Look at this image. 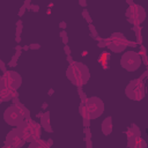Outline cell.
Here are the masks:
<instances>
[{"instance_id": "obj_27", "label": "cell", "mask_w": 148, "mask_h": 148, "mask_svg": "<svg viewBox=\"0 0 148 148\" xmlns=\"http://www.w3.org/2000/svg\"><path fill=\"white\" fill-rule=\"evenodd\" d=\"M80 5H82V6H86V2H84V1H80Z\"/></svg>"}, {"instance_id": "obj_14", "label": "cell", "mask_w": 148, "mask_h": 148, "mask_svg": "<svg viewBox=\"0 0 148 148\" xmlns=\"http://www.w3.org/2000/svg\"><path fill=\"white\" fill-rule=\"evenodd\" d=\"M98 62L101 64V66L105 69L109 68L108 64H109V52H102L98 57Z\"/></svg>"}, {"instance_id": "obj_9", "label": "cell", "mask_w": 148, "mask_h": 148, "mask_svg": "<svg viewBox=\"0 0 148 148\" xmlns=\"http://www.w3.org/2000/svg\"><path fill=\"white\" fill-rule=\"evenodd\" d=\"M141 57L139 52L135 51H126L120 58V66L128 71V72H135L141 66Z\"/></svg>"}, {"instance_id": "obj_2", "label": "cell", "mask_w": 148, "mask_h": 148, "mask_svg": "<svg viewBox=\"0 0 148 148\" xmlns=\"http://www.w3.org/2000/svg\"><path fill=\"white\" fill-rule=\"evenodd\" d=\"M103 112H104V102L97 96L88 97L84 102H81L80 104V114L82 116L86 126L89 124V120H94L98 118Z\"/></svg>"}, {"instance_id": "obj_4", "label": "cell", "mask_w": 148, "mask_h": 148, "mask_svg": "<svg viewBox=\"0 0 148 148\" xmlns=\"http://www.w3.org/2000/svg\"><path fill=\"white\" fill-rule=\"evenodd\" d=\"M67 79L77 88H82L86 83H88L90 79V72L87 65L80 61H72L66 71Z\"/></svg>"}, {"instance_id": "obj_22", "label": "cell", "mask_w": 148, "mask_h": 148, "mask_svg": "<svg viewBox=\"0 0 148 148\" xmlns=\"http://www.w3.org/2000/svg\"><path fill=\"white\" fill-rule=\"evenodd\" d=\"M24 10H25V6H23V7L21 8V10H20V13H18V16H22L23 13H24Z\"/></svg>"}, {"instance_id": "obj_19", "label": "cell", "mask_w": 148, "mask_h": 148, "mask_svg": "<svg viewBox=\"0 0 148 148\" xmlns=\"http://www.w3.org/2000/svg\"><path fill=\"white\" fill-rule=\"evenodd\" d=\"M60 36H61V38H62V43L66 45L67 43H68V38H67V34H66V31H61V34H60Z\"/></svg>"}, {"instance_id": "obj_26", "label": "cell", "mask_w": 148, "mask_h": 148, "mask_svg": "<svg viewBox=\"0 0 148 148\" xmlns=\"http://www.w3.org/2000/svg\"><path fill=\"white\" fill-rule=\"evenodd\" d=\"M60 28L65 29V28H66V23H65V22H61V23H60Z\"/></svg>"}, {"instance_id": "obj_8", "label": "cell", "mask_w": 148, "mask_h": 148, "mask_svg": "<svg viewBox=\"0 0 148 148\" xmlns=\"http://www.w3.org/2000/svg\"><path fill=\"white\" fill-rule=\"evenodd\" d=\"M104 40H105L106 47H109L114 53L124 52L128 46V40L123 32H113L111 34V36H109Z\"/></svg>"}, {"instance_id": "obj_16", "label": "cell", "mask_w": 148, "mask_h": 148, "mask_svg": "<svg viewBox=\"0 0 148 148\" xmlns=\"http://www.w3.org/2000/svg\"><path fill=\"white\" fill-rule=\"evenodd\" d=\"M21 31H22V21L18 20L16 22V42H20L21 40V38H20Z\"/></svg>"}, {"instance_id": "obj_1", "label": "cell", "mask_w": 148, "mask_h": 148, "mask_svg": "<svg viewBox=\"0 0 148 148\" xmlns=\"http://www.w3.org/2000/svg\"><path fill=\"white\" fill-rule=\"evenodd\" d=\"M22 84L21 75L15 71H6L0 77V101L7 102L17 98V90Z\"/></svg>"}, {"instance_id": "obj_21", "label": "cell", "mask_w": 148, "mask_h": 148, "mask_svg": "<svg viewBox=\"0 0 148 148\" xmlns=\"http://www.w3.org/2000/svg\"><path fill=\"white\" fill-rule=\"evenodd\" d=\"M39 47H40L39 44H30L29 45V49H31V50H38Z\"/></svg>"}, {"instance_id": "obj_17", "label": "cell", "mask_w": 148, "mask_h": 148, "mask_svg": "<svg viewBox=\"0 0 148 148\" xmlns=\"http://www.w3.org/2000/svg\"><path fill=\"white\" fill-rule=\"evenodd\" d=\"M20 54H21V49H20V47H17V49H16V52H15V56L13 57L12 61H9V64H8V65H9V66H13V67H14V66H16V60H17V58L20 57Z\"/></svg>"}, {"instance_id": "obj_10", "label": "cell", "mask_w": 148, "mask_h": 148, "mask_svg": "<svg viewBox=\"0 0 148 148\" xmlns=\"http://www.w3.org/2000/svg\"><path fill=\"white\" fill-rule=\"evenodd\" d=\"M25 142H27L25 139L23 138V135L21 134L17 127L12 130L6 135V139H5V146L8 148H22Z\"/></svg>"}, {"instance_id": "obj_18", "label": "cell", "mask_w": 148, "mask_h": 148, "mask_svg": "<svg viewBox=\"0 0 148 148\" xmlns=\"http://www.w3.org/2000/svg\"><path fill=\"white\" fill-rule=\"evenodd\" d=\"M89 29H90V32H91L92 37H94L95 39H97V40L99 42L101 39H99V37H98V34H97V32H96V30H95V27H94L92 24H89Z\"/></svg>"}, {"instance_id": "obj_20", "label": "cell", "mask_w": 148, "mask_h": 148, "mask_svg": "<svg viewBox=\"0 0 148 148\" xmlns=\"http://www.w3.org/2000/svg\"><path fill=\"white\" fill-rule=\"evenodd\" d=\"M82 15L86 17V20H87L89 23L91 22V18H90V16H89V14H88V12H87V10H83V12H82Z\"/></svg>"}, {"instance_id": "obj_13", "label": "cell", "mask_w": 148, "mask_h": 148, "mask_svg": "<svg viewBox=\"0 0 148 148\" xmlns=\"http://www.w3.org/2000/svg\"><path fill=\"white\" fill-rule=\"evenodd\" d=\"M51 145H52V140H37V141H34V142H30L29 147L28 148H51Z\"/></svg>"}, {"instance_id": "obj_25", "label": "cell", "mask_w": 148, "mask_h": 148, "mask_svg": "<svg viewBox=\"0 0 148 148\" xmlns=\"http://www.w3.org/2000/svg\"><path fill=\"white\" fill-rule=\"evenodd\" d=\"M65 51H66V53H67V56L69 57V54H71V51H69V49H68V46H65Z\"/></svg>"}, {"instance_id": "obj_15", "label": "cell", "mask_w": 148, "mask_h": 148, "mask_svg": "<svg viewBox=\"0 0 148 148\" xmlns=\"http://www.w3.org/2000/svg\"><path fill=\"white\" fill-rule=\"evenodd\" d=\"M135 30V36H136V44L142 45V37H141V29L140 27H134Z\"/></svg>"}, {"instance_id": "obj_7", "label": "cell", "mask_w": 148, "mask_h": 148, "mask_svg": "<svg viewBox=\"0 0 148 148\" xmlns=\"http://www.w3.org/2000/svg\"><path fill=\"white\" fill-rule=\"evenodd\" d=\"M125 95L132 101L143 99V97L146 95V90H145V82H143L142 77L131 80L130 83L125 88Z\"/></svg>"}, {"instance_id": "obj_5", "label": "cell", "mask_w": 148, "mask_h": 148, "mask_svg": "<svg viewBox=\"0 0 148 148\" xmlns=\"http://www.w3.org/2000/svg\"><path fill=\"white\" fill-rule=\"evenodd\" d=\"M18 131L28 142H34L37 140H40L42 136V126L39 123L28 118L25 119L18 127Z\"/></svg>"}, {"instance_id": "obj_12", "label": "cell", "mask_w": 148, "mask_h": 148, "mask_svg": "<svg viewBox=\"0 0 148 148\" xmlns=\"http://www.w3.org/2000/svg\"><path fill=\"white\" fill-rule=\"evenodd\" d=\"M101 130H102V133H103L104 135L111 134V132H112V118H111V117H106V118L102 121Z\"/></svg>"}, {"instance_id": "obj_3", "label": "cell", "mask_w": 148, "mask_h": 148, "mask_svg": "<svg viewBox=\"0 0 148 148\" xmlns=\"http://www.w3.org/2000/svg\"><path fill=\"white\" fill-rule=\"evenodd\" d=\"M14 103L10 104L3 112V119L5 121L10 125V126H14V127H18L25 119L29 118L30 116V112L29 110L23 105L21 104L17 98L13 99Z\"/></svg>"}, {"instance_id": "obj_23", "label": "cell", "mask_w": 148, "mask_h": 148, "mask_svg": "<svg viewBox=\"0 0 148 148\" xmlns=\"http://www.w3.org/2000/svg\"><path fill=\"white\" fill-rule=\"evenodd\" d=\"M128 45H131L132 47H136V46H138V44H136V43H134V42H131V40H128Z\"/></svg>"}, {"instance_id": "obj_6", "label": "cell", "mask_w": 148, "mask_h": 148, "mask_svg": "<svg viewBox=\"0 0 148 148\" xmlns=\"http://www.w3.org/2000/svg\"><path fill=\"white\" fill-rule=\"evenodd\" d=\"M127 3H128V8L126 9L125 13L127 21L134 27H139L146 20V10L142 6L136 5L133 1H127Z\"/></svg>"}, {"instance_id": "obj_28", "label": "cell", "mask_w": 148, "mask_h": 148, "mask_svg": "<svg viewBox=\"0 0 148 148\" xmlns=\"http://www.w3.org/2000/svg\"><path fill=\"white\" fill-rule=\"evenodd\" d=\"M3 148H8V147H6V146H5V147H3Z\"/></svg>"}, {"instance_id": "obj_11", "label": "cell", "mask_w": 148, "mask_h": 148, "mask_svg": "<svg viewBox=\"0 0 148 148\" xmlns=\"http://www.w3.org/2000/svg\"><path fill=\"white\" fill-rule=\"evenodd\" d=\"M40 126L46 132H49V133L52 132V127H51V124H50V112L49 111L42 113V116H40Z\"/></svg>"}, {"instance_id": "obj_24", "label": "cell", "mask_w": 148, "mask_h": 148, "mask_svg": "<svg viewBox=\"0 0 148 148\" xmlns=\"http://www.w3.org/2000/svg\"><path fill=\"white\" fill-rule=\"evenodd\" d=\"M31 9H32V10H35V12H37V10L39 9V7H38V6H35V5H32V6H31Z\"/></svg>"}]
</instances>
